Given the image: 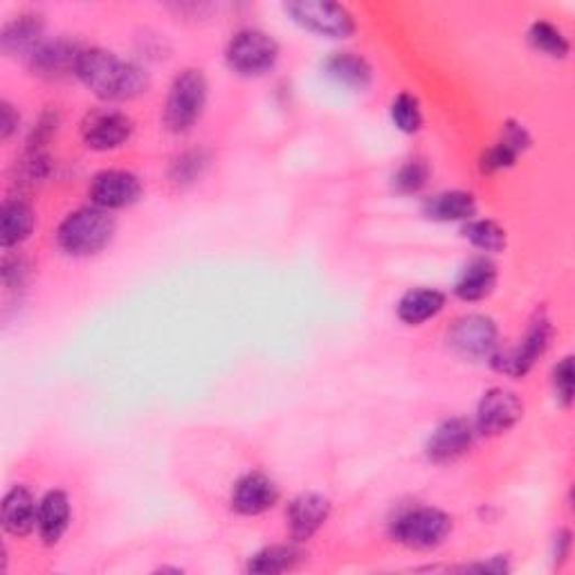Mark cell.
<instances>
[{
	"label": "cell",
	"mask_w": 575,
	"mask_h": 575,
	"mask_svg": "<svg viewBox=\"0 0 575 575\" xmlns=\"http://www.w3.org/2000/svg\"><path fill=\"white\" fill-rule=\"evenodd\" d=\"M77 79L104 102H131L151 86L144 68L104 47H83L77 61Z\"/></svg>",
	"instance_id": "cell-1"
},
{
	"label": "cell",
	"mask_w": 575,
	"mask_h": 575,
	"mask_svg": "<svg viewBox=\"0 0 575 575\" xmlns=\"http://www.w3.org/2000/svg\"><path fill=\"white\" fill-rule=\"evenodd\" d=\"M115 232L117 221L111 212L88 205L70 212L61 221L57 229V244L68 257L86 259L106 250Z\"/></svg>",
	"instance_id": "cell-2"
},
{
	"label": "cell",
	"mask_w": 575,
	"mask_h": 575,
	"mask_svg": "<svg viewBox=\"0 0 575 575\" xmlns=\"http://www.w3.org/2000/svg\"><path fill=\"white\" fill-rule=\"evenodd\" d=\"M207 90L210 86L203 70L184 68L182 72H178L167 94L165 117H162L165 126L176 135L189 133L194 128L205 113Z\"/></svg>",
	"instance_id": "cell-3"
},
{
	"label": "cell",
	"mask_w": 575,
	"mask_h": 575,
	"mask_svg": "<svg viewBox=\"0 0 575 575\" xmlns=\"http://www.w3.org/2000/svg\"><path fill=\"white\" fill-rule=\"evenodd\" d=\"M553 342V324L549 315L538 311V315L526 326L519 345L510 349H497V353L491 358V364L495 371L508 375V377H523L533 371V367L546 356L549 347Z\"/></svg>",
	"instance_id": "cell-4"
},
{
	"label": "cell",
	"mask_w": 575,
	"mask_h": 575,
	"mask_svg": "<svg viewBox=\"0 0 575 575\" xmlns=\"http://www.w3.org/2000/svg\"><path fill=\"white\" fill-rule=\"evenodd\" d=\"M452 533V517L439 508L416 506L392 521L394 542L411 551L439 549Z\"/></svg>",
	"instance_id": "cell-5"
},
{
	"label": "cell",
	"mask_w": 575,
	"mask_h": 575,
	"mask_svg": "<svg viewBox=\"0 0 575 575\" xmlns=\"http://www.w3.org/2000/svg\"><path fill=\"white\" fill-rule=\"evenodd\" d=\"M279 53V43L270 34L246 27L229 38L225 47V61L236 75L263 77L277 66Z\"/></svg>",
	"instance_id": "cell-6"
},
{
	"label": "cell",
	"mask_w": 575,
	"mask_h": 575,
	"mask_svg": "<svg viewBox=\"0 0 575 575\" xmlns=\"http://www.w3.org/2000/svg\"><path fill=\"white\" fill-rule=\"evenodd\" d=\"M283 10L300 27L317 36L349 38L358 30L353 14L330 0H293V3H285Z\"/></svg>",
	"instance_id": "cell-7"
},
{
	"label": "cell",
	"mask_w": 575,
	"mask_h": 575,
	"mask_svg": "<svg viewBox=\"0 0 575 575\" xmlns=\"http://www.w3.org/2000/svg\"><path fill=\"white\" fill-rule=\"evenodd\" d=\"M448 347L463 360H488L499 349V328L488 315L470 313L459 317L448 330Z\"/></svg>",
	"instance_id": "cell-8"
},
{
	"label": "cell",
	"mask_w": 575,
	"mask_h": 575,
	"mask_svg": "<svg viewBox=\"0 0 575 575\" xmlns=\"http://www.w3.org/2000/svg\"><path fill=\"white\" fill-rule=\"evenodd\" d=\"M83 47L70 38H45L27 57V68L45 81H64L77 77V61Z\"/></svg>",
	"instance_id": "cell-9"
},
{
	"label": "cell",
	"mask_w": 575,
	"mask_h": 575,
	"mask_svg": "<svg viewBox=\"0 0 575 575\" xmlns=\"http://www.w3.org/2000/svg\"><path fill=\"white\" fill-rule=\"evenodd\" d=\"M521 416H523V405L517 398V394L504 387H493L476 405V418H474L476 435L501 437L521 420Z\"/></svg>",
	"instance_id": "cell-10"
},
{
	"label": "cell",
	"mask_w": 575,
	"mask_h": 575,
	"mask_svg": "<svg viewBox=\"0 0 575 575\" xmlns=\"http://www.w3.org/2000/svg\"><path fill=\"white\" fill-rule=\"evenodd\" d=\"M133 120L115 109H100L81 122V137L90 151H115L131 139Z\"/></svg>",
	"instance_id": "cell-11"
},
{
	"label": "cell",
	"mask_w": 575,
	"mask_h": 575,
	"mask_svg": "<svg viewBox=\"0 0 575 575\" xmlns=\"http://www.w3.org/2000/svg\"><path fill=\"white\" fill-rule=\"evenodd\" d=\"M88 199L94 207L115 212L135 205L142 199V182L124 169H106L90 180Z\"/></svg>",
	"instance_id": "cell-12"
},
{
	"label": "cell",
	"mask_w": 575,
	"mask_h": 575,
	"mask_svg": "<svg viewBox=\"0 0 575 575\" xmlns=\"http://www.w3.org/2000/svg\"><path fill=\"white\" fill-rule=\"evenodd\" d=\"M476 437L478 435H476V427L472 420L461 418V416L448 418L429 435L425 443V454L431 463H437V465L452 463L472 450Z\"/></svg>",
	"instance_id": "cell-13"
},
{
	"label": "cell",
	"mask_w": 575,
	"mask_h": 575,
	"mask_svg": "<svg viewBox=\"0 0 575 575\" xmlns=\"http://www.w3.org/2000/svg\"><path fill=\"white\" fill-rule=\"evenodd\" d=\"M533 144V137L529 133V128H526L523 124L515 122V120H508L501 124V133H499V139L493 144V147H488L482 156V160H478V169H482V173H497V171H504V169H510L517 165L519 156H523L526 151L531 149Z\"/></svg>",
	"instance_id": "cell-14"
},
{
	"label": "cell",
	"mask_w": 575,
	"mask_h": 575,
	"mask_svg": "<svg viewBox=\"0 0 575 575\" xmlns=\"http://www.w3.org/2000/svg\"><path fill=\"white\" fill-rule=\"evenodd\" d=\"M330 501L324 495L306 493L295 497L291 504H288L285 510V523H288V533H291L295 544L308 542L313 535L319 533L322 526L330 517Z\"/></svg>",
	"instance_id": "cell-15"
},
{
	"label": "cell",
	"mask_w": 575,
	"mask_h": 575,
	"mask_svg": "<svg viewBox=\"0 0 575 575\" xmlns=\"http://www.w3.org/2000/svg\"><path fill=\"white\" fill-rule=\"evenodd\" d=\"M279 501V486L263 472H250L232 491V510L244 517H259Z\"/></svg>",
	"instance_id": "cell-16"
},
{
	"label": "cell",
	"mask_w": 575,
	"mask_h": 575,
	"mask_svg": "<svg viewBox=\"0 0 575 575\" xmlns=\"http://www.w3.org/2000/svg\"><path fill=\"white\" fill-rule=\"evenodd\" d=\"M45 41V21L36 12L12 16L0 32V50L5 57H27Z\"/></svg>",
	"instance_id": "cell-17"
},
{
	"label": "cell",
	"mask_w": 575,
	"mask_h": 575,
	"mask_svg": "<svg viewBox=\"0 0 575 575\" xmlns=\"http://www.w3.org/2000/svg\"><path fill=\"white\" fill-rule=\"evenodd\" d=\"M497 285V266L486 257L470 259L456 277L454 295L461 302L474 304L493 295Z\"/></svg>",
	"instance_id": "cell-18"
},
{
	"label": "cell",
	"mask_w": 575,
	"mask_h": 575,
	"mask_svg": "<svg viewBox=\"0 0 575 575\" xmlns=\"http://www.w3.org/2000/svg\"><path fill=\"white\" fill-rule=\"evenodd\" d=\"M72 508H70V497L64 491H50L41 501H38V521L36 531L43 544L55 546L61 542L70 526Z\"/></svg>",
	"instance_id": "cell-19"
},
{
	"label": "cell",
	"mask_w": 575,
	"mask_h": 575,
	"mask_svg": "<svg viewBox=\"0 0 575 575\" xmlns=\"http://www.w3.org/2000/svg\"><path fill=\"white\" fill-rule=\"evenodd\" d=\"M38 504L25 486H14L3 499V529L12 538H27L36 531Z\"/></svg>",
	"instance_id": "cell-20"
},
{
	"label": "cell",
	"mask_w": 575,
	"mask_h": 575,
	"mask_svg": "<svg viewBox=\"0 0 575 575\" xmlns=\"http://www.w3.org/2000/svg\"><path fill=\"white\" fill-rule=\"evenodd\" d=\"M36 214L23 199H8L0 207V246L3 250H12L27 241L34 232Z\"/></svg>",
	"instance_id": "cell-21"
},
{
	"label": "cell",
	"mask_w": 575,
	"mask_h": 575,
	"mask_svg": "<svg viewBox=\"0 0 575 575\" xmlns=\"http://www.w3.org/2000/svg\"><path fill=\"white\" fill-rule=\"evenodd\" d=\"M446 308V293L437 288H411L407 291L398 306V319L407 326H422L425 322L435 319Z\"/></svg>",
	"instance_id": "cell-22"
},
{
	"label": "cell",
	"mask_w": 575,
	"mask_h": 575,
	"mask_svg": "<svg viewBox=\"0 0 575 575\" xmlns=\"http://www.w3.org/2000/svg\"><path fill=\"white\" fill-rule=\"evenodd\" d=\"M422 214L431 221L439 223H459V221H472L476 214V201L467 191H441V194L429 196L422 203Z\"/></svg>",
	"instance_id": "cell-23"
},
{
	"label": "cell",
	"mask_w": 575,
	"mask_h": 575,
	"mask_svg": "<svg viewBox=\"0 0 575 575\" xmlns=\"http://www.w3.org/2000/svg\"><path fill=\"white\" fill-rule=\"evenodd\" d=\"M324 72L335 83L351 90H367L373 81V70L369 61L356 53H332L324 61Z\"/></svg>",
	"instance_id": "cell-24"
},
{
	"label": "cell",
	"mask_w": 575,
	"mask_h": 575,
	"mask_svg": "<svg viewBox=\"0 0 575 575\" xmlns=\"http://www.w3.org/2000/svg\"><path fill=\"white\" fill-rule=\"evenodd\" d=\"M302 553L293 544H274L266 546L259 553H255L248 562L250 573L259 575H274V573H285L300 564Z\"/></svg>",
	"instance_id": "cell-25"
},
{
	"label": "cell",
	"mask_w": 575,
	"mask_h": 575,
	"mask_svg": "<svg viewBox=\"0 0 575 575\" xmlns=\"http://www.w3.org/2000/svg\"><path fill=\"white\" fill-rule=\"evenodd\" d=\"M465 241L484 252H504L506 248V229L491 218H472L461 227Z\"/></svg>",
	"instance_id": "cell-26"
},
{
	"label": "cell",
	"mask_w": 575,
	"mask_h": 575,
	"mask_svg": "<svg viewBox=\"0 0 575 575\" xmlns=\"http://www.w3.org/2000/svg\"><path fill=\"white\" fill-rule=\"evenodd\" d=\"M529 41L538 53L551 59H566L571 53V43L564 36V32L549 21H535L529 27Z\"/></svg>",
	"instance_id": "cell-27"
},
{
	"label": "cell",
	"mask_w": 575,
	"mask_h": 575,
	"mask_svg": "<svg viewBox=\"0 0 575 575\" xmlns=\"http://www.w3.org/2000/svg\"><path fill=\"white\" fill-rule=\"evenodd\" d=\"M210 162H212V156L210 151L205 149H191V151H184L180 154L173 162H171V169H169V178L180 184V187H187V184H194L199 182L205 171L210 169Z\"/></svg>",
	"instance_id": "cell-28"
},
{
	"label": "cell",
	"mask_w": 575,
	"mask_h": 575,
	"mask_svg": "<svg viewBox=\"0 0 575 575\" xmlns=\"http://www.w3.org/2000/svg\"><path fill=\"white\" fill-rule=\"evenodd\" d=\"M53 171V160L45 151H25L23 160L16 162V184L21 189H34L45 182Z\"/></svg>",
	"instance_id": "cell-29"
},
{
	"label": "cell",
	"mask_w": 575,
	"mask_h": 575,
	"mask_svg": "<svg viewBox=\"0 0 575 575\" xmlns=\"http://www.w3.org/2000/svg\"><path fill=\"white\" fill-rule=\"evenodd\" d=\"M429 167L425 160H407L398 167V171L392 176V187L401 196H414L418 191L425 189L429 182Z\"/></svg>",
	"instance_id": "cell-30"
},
{
	"label": "cell",
	"mask_w": 575,
	"mask_h": 575,
	"mask_svg": "<svg viewBox=\"0 0 575 575\" xmlns=\"http://www.w3.org/2000/svg\"><path fill=\"white\" fill-rule=\"evenodd\" d=\"M392 122L396 124L398 131L407 133V135H414L420 131L422 126V111H420V104L418 100L414 98V94L409 92H401L398 98L392 102Z\"/></svg>",
	"instance_id": "cell-31"
},
{
	"label": "cell",
	"mask_w": 575,
	"mask_h": 575,
	"mask_svg": "<svg viewBox=\"0 0 575 575\" xmlns=\"http://www.w3.org/2000/svg\"><path fill=\"white\" fill-rule=\"evenodd\" d=\"M575 371H573V358H562L553 369V392L557 403L568 409L573 405V390H575Z\"/></svg>",
	"instance_id": "cell-32"
},
{
	"label": "cell",
	"mask_w": 575,
	"mask_h": 575,
	"mask_svg": "<svg viewBox=\"0 0 575 575\" xmlns=\"http://www.w3.org/2000/svg\"><path fill=\"white\" fill-rule=\"evenodd\" d=\"M59 113L57 111H47L41 115V120L36 122L34 131L30 133V139H27V151H45V144L53 139V135L57 133L59 128Z\"/></svg>",
	"instance_id": "cell-33"
},
{
	"label": "cell",
	"mask_w": 575,
	"mask_h": 575,
	"mask_svg": "<svg viewBox=\"0 0 575 575\" xmlns=\"http://www.w3.org/2000/svg\"><path fill=\"white\" fill-rule=\"evenodd\" d=\"M0 277H3V285L8 291H19L27 279V263L21 255L5 252L3 263H0Z\"/></svg>",
	"instance_id": "cell-34"
},
{
	"label": "cell",
	"mask_w": 575,
	"mask_h": 575,
	"mask_svg": "<svg viewBox=\"0 0 575 575\" xmlns=\"http://www.w3.org/2000/svg\"><path fill=\"white\" fill-rule=\"evenodd\" d=\"M21 124V115L19 111L10 104V102H0V139L8 142Z\"/></svg>",
	"instance_id": "cell-35"
},
{
	"label": "cell",
	"mask_w": 575,
	"mask_h": 575,
	"mask_svg": "<svg viewBox=\"0 0 575 575\" xmlns=\"http://www.w3.org/2000/svg\"><path fill=\"white\" fill-rule=\"evenodd\" d=\"M463 571H482V573H495V575H501V573H508L510 566H508V562L504 560V555H497V557H493V560H488V562L465 566Z\"/></svg>",
	"instance_id": "cell-36"
},
{
	"label": "cell",
	"mask_w": 575,
	"mask_h": 575,
	"mask_svg": "<svg viewBox=\"0 0 575 575\" xmlns=\"http://www.w3.org/2000/svg\"><path fill=\"white\" fill-rule=\"evenodd\" d=\"M568 553H571V531L562 529L555 538V560L564 562L568 557Z\"/></svg>",
	"instance_id": "cell-37"
}]
</instances>
